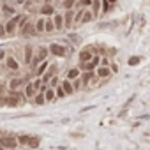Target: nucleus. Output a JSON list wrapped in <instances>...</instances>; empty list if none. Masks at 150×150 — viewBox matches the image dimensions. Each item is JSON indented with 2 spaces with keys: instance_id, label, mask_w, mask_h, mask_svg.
I'll use <instances>...</instances> for the list:
<instances>
[{
  "instance_id": "obj_1",
  "label": "nucleus",
  "mask_w": 150,
  "mask_h": 150,
  "mask_svg": "<svg viewBox=\"0 0 150 150\" xmlns=\"http://www.w3.org/2000/svg\"><path fill=\"white\" fill-rule=\"evenodd\" d=\"M0 145H2V147L12 148V147H16V138H14V136H5V138L0 140Z\"/></svg>"
},
{
  "instance_id": "obj_2",
  "label": "nucleus",
  "mask_w": 150,
  "mask_h": 150,
  "mask_svg": "<svg viewBox=\"0 0 150 150\" xmlns=\"http://www.w3.org/2000/svg\"><path fill=\"white\" fill-rule=\"evenodd\" d=\"M49 51H51L53 55H58V57H64V55H65V48L60 46V44H51V46H49Z\"/></svg>"
},
{
  "instance_id": "obj_3",
  "label": "nucleus",
  "mask_w": 150,
  "mask_h": 150,
  "mask_svg": "<svg viewBox=\"0 0 150 150\" xmlns=\"http://www.w3.org/2000/svg\"><path fill=\"white\" fill-rule=\"evenodd\" d=\"M20 18H21V16H14V18H12V20L7 23V28H5V32L12 34V32H14V28H16V23L20 21Z\"/></svg>"
},
{
  "instance_id": "obj_4",
  "label": "nucleus",
  "mask_w": 150,
  "mask_h": 150,
  "mask_svg": "<svg viewBox=\"0 0 150 150\" xmlns=\"http://www.w3.org/2000/svg\"><path fill=\"white\" fill-rule=\"evenodd\" d=\"M53 23H55V28H62V27H64V20H62V16H60V14H57Z\"/></svg>"
},
{
  "instance_id": "obj_5",
  "label": "nucleus",
  "mask_w": 150,
  "mask_h": 150,
  "mask_svg": "<svg viewBox=\"0 0 150 150\" xmlns=\"http://www.w3.org/2000/svg\"><path fill=\"white\" fill-rule=\"evenodd\" d=\"M25 94H27V97H34L36 95V87L34 85H28L27 90H25Z\"/></svg>"
},
{
  "instance_id": "obj_6",
  "label": "nucleus",
  "mask_w": 150,
  "mask_h": 150,
  "mask_svg": "<svg viewBox=\"0 0 150 150\" xmlns=\"http://www.w3.org/2000/svg\"><path fill=\"white\" fill-rule=\"evenodd\" d=\"M7 65H9V69H18V67H20L14 58H7Z\"/></svg>"
},
{
  "instance_id": "obj_7",
  "label": "nucleus",
  "mask_w": 150,
  "mask_h": 150,
  "mask_svg": "<svg viewBox=\"0 0 150 150\" xmlns=\"http://www.w3.org/2000/svg\"><path fill=\"white\" fill-rule=\"evenodd\" d=\"M41 12H42V14H51V12H53V7H51V5H44V7L41 9Z\"/></svg>"
},
{
  "instance_id": "obj_8",
  "label": "nucleus",
  "mask_w": 150,
  "mask_h": 150,
  "mask_svg": "<svg viewBox=\"0 0 150 150\" xmlns=\"http://www.w3.org/2000/svg\"><path fill=\"white\" fill-rule=\"evenodd\" d=\"M46 55H48V49H46V48H41V49H39V58H37V60L46 58Z\"/></svg>"
},
{
  "instance_id": "obj_9",
  "label": "nucleus",
  "mask_w": 150,
  "mask_h": 150,
  "mask_svg": "<svg viewBox=\"0 0 150 150\" xmlns=\"http://www.w3.org/2000/svg\"><path fill=\"white\" fill-rule=\"evenodd\" d=\"M97 74H99V76H103V78H106V76L110 74V71H108L106 67H101V69L97 71Z\"/></svg>"
},
{
  "instance_id": "obj_10",
  "label": "nucleus",
  "mask_w": 150,
  "mask_h": 150,
  "mask_svg": "<svg viewBox=\"0 0 150 150\" xmlns=\"http://www.w3.org/2000/svg\"><path fill=\"white\" fill-rule=\"evenodd\" d=\"M92 58V55L88 53V51H81V62H85V60H90Z\"/></svg>"
},
{
  "instance_id": "obj_11",
  "label": "nucleus",
  "mask_w": 150,
  "mask_h": 150,
  "mask_svg": "<svg viewBox=\"0 0 150 150\" xmlns=\"http://www.w3.org/2000/svg\"><path fill=\"white\" fill-rule=\"evenodd\" d=\"M36 30H37V32H42V30H44V21H42V20H39V21H37Z\"/></svg>"
},
{
  "instance_id": "obj_12",
  "label": "nucleus",
  "mask_w": 150,
  "mask_h": 150,
  "mask_svg": "<svg viewBox=\"0 0 150 150\" xmlns=\"http://www.w3.org/2000/svg\"><path fill=\"white\" fill-rule=\"evenodd\" d=\"M71 20H73V12L69 11V12L65 14V27H69V25H71Z\"/></svg>"
},
{
  "instance_id": "obj_13",
  "label": "nucleus",
  "mask_w": 150,
  "mask_h": 150,
  "mask_svg": "<svg viewBox=\"0 0 150 150\" xmlns=\"http://www.w3.org/2000/svg\"><path fill=\"white\" fill-rule=\"evenodd\" d=\"M64 90H65V92H67V94H73V85H71V83H67V81H65V83H64Z\"/></svg>"
},
{
  "instance_id": "obj_14",
  "label": "nucleus",
  "mask_w": 150,
  "mask_h": 150,
  "mask_svg": "<svg viewBox=\"0 0 150 150\" xmlns=\"http://www.w3.org/2000/svg\"><path fill=\"white\" fill-rule=\"evenodd\" d=\"M28 145H30V148H36V147H37V145H39V138H34L32 141L28 140Z\"/></svg>"
},
{
  "instance_id": "obj_15",
  "label": "nucleus",
  "mask_w": 150,
  "mask_h": 150,
  "mask_svg": "<svg viewBox=\"0 0 150 150\" xmlns=\"http://www.w3.org/2000/svg\"><path fill=\"white\" fill-rule=\"evenodd\" d=\"M81 18H83V23H87V21H90V20H92V14H90V12H83V16H81Z\"/></svg>"
},
{
  "instance_id": "obj_16",
  "label": "nucleus",
  "mask_w": 150,
  "mask_h": 150,
  "mask_svg": "<svg viewBox=\"0 0 150 150\" xmlns=\"http://www.w3.org/2000/svg\"><path fill=\"white\" fill-rule=\"evenodd\" d=\"M20 85H21V79H12L11 81V88H18Z\"/></svg>"
},
{
  "instance_id": "obj_17",
  "label": "nucleus",
  "mask_w": 150,
  "mask_h": 150,
  "mask_svg": "<svg viewBox=\"0 0 150 150\" xmlns=\"http://www.w3.org/2000/svg\"><path fill=\"white\" fill-rule=\"evenodd\" d=\"M7 104H9V106H16V104H18V99H16V97H9V99H7Z\"/></svg>"
},
{
  "instance_id": "obj_18",
  "label": "nucleus",
  "mask_w": 150,
  "mask_h": 150,
  "mask_svg": "<svg viewBox=\"0 0 150 150\" xmlns=\"http://www.w3.org/2000/svg\"><path fill=\"white\" fill-rule=\"evenodd\" d=\"M78 74H79L78 69H71V71H69V78H71V79H73V78H78Z\"/></svg>"
},
{
  "instance_id": "obj_19",
  "label": "nucleus",
  "mask_w": 150,
  "mask_h": 150,
  "mask_svg": "<svg viewBox=\"0 0 150 150\" xmlns=\"http://www.w3.org/2000/svg\"><path fill=\"white\" fill-rule=\"evenodd\" d=\"M44 28H46V30H48V32H51V30H53V28H55V25H53V23H51V21H46V25H44Z\"/></svg>"
},
{
  "instance_id": "obj_20",
  "label": "nucleus",
  "mask_w": 150,
  "mask_h": 150,
  "mask_svg": "<svg viewBox=\"0 0 150 150\" xmlns=\"http://www.w3.org/2000/svg\"><path fill=\"white\" fill-rule=\"evenodd\" d=\"M25 51H27V55H25V60H27V62H30V58H32V49H30V48H27Z\"/></svg>"
},
{
  "instance_id": "obj_21",
  "label": "nucleus",
  "mask_w": 150,
  "mask_h": 150,
  "mask_svg": "<svg viewBox=\"0 0 150 150\" xmlns=\"http://www.w3.org/2000/svg\"><path fill=\"white\" fill-rule=\"evenodd\" d=\"M138 62H140V58H138V57H132V58H129V65H136Z\"/></svg>"
},
{
  "instance_id": "obj_22",
  "label": "nucleus",
  "mask_w": 150,
  "mask_h": 150,
  "mask_svg": "<svg viewBox=\"0 0 150 150\" xmlns=\"http://www.w3.org/2000/svg\"><path fill=\"white\" fill-rule=\"evenodd\" d=\"M53 95H55V92H53V90H46V99H48V101H51V99H53Z\"/></svg>"
},
{
  "instance_id": "obj_23",
  "label": "nucleus",
  "mask_w": 150,
  "mask_h": 150,
  "mask_svg": "<svg viewBox=\"0 0 150 150\" xmlns=\"http://www.w3.org/2000/svg\"><path fill=\"white\" fill-rule=\"evenodd\" d=\"M74 2H76V0H65V2H64V7H67V9H69V7H73V5H74Z\"/></svg>"
},
{
  "instance_id": "obj_24",
  "label": "nucleus",
  "mask_w": 150,
  "mask_h": 150,
  "mask_svg": "<svg viewBox=\"0 0 150 150\" xmlns=\"http://www.w3.org/2000/svg\"><path fill=\"white\" fill-rule=\"evenodd\" d=\"M46 65H48L46 62H44V64H41V67L37 69V74H42V71H46Z\"/></svg>"
},
{
  "instance_id": "obj_25",
  "label": "nucleus",
  "mask_w": 150,
  "mask_h": 150,
  "mask_svg": "<svg viewBox=\"0 0 150 150\" xmlns=\"http://www.w3.org/2000/svg\"><path fill=\"white\" fill-rule=\"evenodd\" d=\"M57 94H58V97H64V95H65V92H64V88H62V87H58V88H57Z\"/></svg>"
},
{
  "instance_id": "obj_26",
  "label": "nucleus",
  "mask_w": 150,
  "mask_h": 150,
  "mask_svg": "<svg viewBox=\"0 0 150 150\" xmlns=\"http://www.w3.org/2000/svg\"><path fill=\"white\" fill-rule=\"evenodd\" d=\"M36 103H37V104H42V103H44V97H42V95H37V97H36Z\"/></svg>"
},
{
  "instance_id": "obj_27",
  "label": "nucleus",
  "mask_w": 150,
  "mask_h": 150,
  "mask_svg": "<svg viewBox=\"0 0 150 150\" xmlns=\"http://www.w3.org/2000/svg\"><path fill=\"white\" fill-rule=\"evenodd\" d=\"M4 11H5L7 14H11V12H12V7H9V5H5V7H4Z\"/></svg>"
},
{
  "instance_id": "obj_28",
  "label": "nucleus",
  "mask_w": 150,
  "mask_h": 150,
  "mask_svg": "<svg viewBox=\"0 0 150 150\" xmlns=\"http://www.w3.org/2000/svg\"><path fill=\"white\" fill-rule=\"evenodd\" d=\"M20 141H21V143H28V136H21Z\"/></svg>"
},
{
  "instance_id": "obj_29",
  "label": "nucleus",
  "mask_w": 150,
  "mask_h": 150,
  "mask_svg": "<svg viewBox=\"0 0 150 150\" xmlns=\"http://www.w3.org/2000/svg\"><path fill=\"white\" fill-rule=\"evenodd\" d=\"M81 16H83V11H79V12L76 14V21H79V20H81Z\"/></svg>"
},
{
  "instance_id": "obj_30",
  "label": "nucleus",
  "mask_w": 150,
  "mask_h": 150,
  "mask_svg": "<svg viewBox=\"0 0 150 150\" xmlns=\"http://www.w3.org/2000/svg\"><path fill=\"white\" fill-rule=\"evenodd\" d=\"M81 4H83V5H90V4H92V0H81Z\"/></svg>"
},
{
  "instance_id": "obj_31",
  "label": "nucleus",
  "mask_w": 150,
  "mask_h": 150,
  "mask_svg": "<svg viewBox=\"0 0 150 150\" xmlns=\"http://www.w3.org/2000/svg\"><path fill=\"white\" fill-rule=\"evenodd\" d=\"M16 2H18V4H23V2H25V0H16Z\"/></svg>"
},
{
  "instance_id": "obj_32",
  "label": "nucleus",
  "mask_w": 150,
  "mask_h": 150,
  "mask_svg": "<svg viewBox=\"0 0 150 150\" xmlns=\"http://www.w3.org/2000/svg\"><path fill=\"white\" fill-rule=\"evenodd\" d=\"M0 58H4V51H2V53H0Z\"/></svg>"
},
{
  "instance_id": "obj_33",
  "label": "nucleus",
  "mask_w": 150,
  "mask_h": 150,
  "mask_svg": "<svg viewBox=\"0 0 150 150\" xmlns=\"http://www.w3.org/2000/svg\"><path fill=\"white\" fill-rule=\"evenodd\" d=\"M108 2H115V0H108Z\"/></svg>"
},
{
  "instance_id": "obj_34",
  "label": "nucleus",
  "mask_w": 150,
  "mask_h": 150,
  "mask_svg": "<svg viewBox=\"0 0 150 150\" xmlns=\"http://www.w3.org/2000/svg\"><path fill=\"white\" fill-rule=\"evenodd\" d=\"M95 4H97V0H95Z\"/></svg>"
},
{
  "instance_id": "obj_35",
  "label": "nucleus",
  "mask_w": 150,
  "mask_h": 150,
  "mask_svg": "<svg viewBox=\"0 0 150 150\" xmlns=\"http://www.w3.org/2000/svg\"><path fill=\"white\" fill-rule=\"evenodd\" d=\"M0 150H2V147H0Z\"/></svg>"
}]
</instances>
